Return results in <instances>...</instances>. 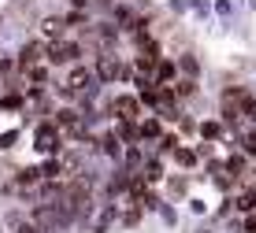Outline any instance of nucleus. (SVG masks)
<instances>
[{"label": "nucleus", "instance_id": "obj_1", "mask_svg": "<svg viewBox=\"0 0 256 233\" xmlns=\"http://www.w3.org/2000/svg\"><path fill=\"white\" fill-rule=\"evenodd\" d=\"M34 148L45 152V156H56L60 148H64V130L56 126V119L52 122H41L38 133H34Z\"/></svg>", "mask_w": 256, "mask_h": 233}, {"label": "nucleus", "instance_id": "obj_2", "mask_svg": "<svg viewBox=\"0 0 256 233\" xmlns=\"http://www.w3.org/2000/svg\"><path fill=\"white\" fill-rule=\"evenodd\" d=\"M112 115H116L119 122H141L145 115H141V96H116L112 100Z\"/></svg>", "mask_w": 256, "mask_h": 233}, {"label": "nucleus", "instance_id": "obj_3", "mask_svg": "<svg viewBox=\"0 0 256 233\" xmlns=\"http://www.w3.org/2000/svg\"><path fill=\"white\" fill-rule=\"evenodd\" d=\"M56 126L64 130V137H74V141H82V137H86V122H82V115L70 111V107L56 111Z\"/></svg>", "mask_w": 256, "mask_h": 233}, {"label": "nucleus", "instance_id": "obj_4", "mask_svg": "<svg viewBox=\"0 0 256 233\" xmlns=\"http://www.w3.org/2000/svg\"><path fill=\"white\" fill-rule=\"evenodd\" d=\"M78 56H82V44L74 41H52L48 44V63H78Z\"/></svg>", "mask_w": 256, "mask_h": 233}, {"label": "nucleus", "instance_id": "obj_5", "mask_svg": "<svg viewBox=\"0 0 256 233\" xmlns=\"http://www.w3.org/2000/svg\"><path fill=\"white\" fill-rule=\"evenodd\" d=\"M122 74H126V70L119 67L116 56H108V52H104V56L96 59V78H100V82H116V78H122Z\"/></svg>", "mask_w": 256, "mask_h": 233}, {"label": "nucleus", "instance_id": "obj_6", "mask_svg": "<svg viewBox=\"0 0 256 233\" xmlns=\"http://www.w3.org/2000/svg\"><path fill=\"white\" fill-rule=\"evenodd\" d=\"M41 56H48V48H45V44H38V41H34V44H26V48L19 52V67H22V70L41 67Z\"/></svg>", "mask_w": 256, "mask_h": 233}, {"label": "nucleus", "instance_id": "obj_7", "mask_svg": "<svg viewBox=\"0 0 256 233\" xmlns=\"http://www.w3.org/2000/svg\"><path fill=\"white\" fill-rule=\"evenodd\" d=\"M197 130H200V141H208V145H212V141H223L226 122H223V119H204Z\"/></svg>", "mask_w": 256, "mask_h": 233}, {"label": "nucleus", "instance_id": "obj_8", "mask_svg": "<svg viewBox=\"0 0 256 233\" xmlns=\"http://www.w3.org/2000/svg\"><path fill=\"white\" fill-rule=\"evenodd\" d=\"M145 141H164L160 115H145V119H141V145H145Z\"/></svg>", "mask_w": 256, "mask_h": 233}, {"label": "nucleus", "instance_id": "obj_9", "mask_svg": "<svg viewBox=\"0 0 256 233\" xmlns=\"http://www.w3.org/2000/svg\"><path fill=\"white\" fill-rule=\"evenodd\" d=\"M223 163H226V170H230V174L238 178V185H242V178L249 174V156H245V152H230Z\"/></svg>", "mask_w": 256, "mask_h": 233}, {"label": "nucleus", "instance_id": "obj_10", "mask_svg": "<svg viewBox=\"0 0 256 233\" xmlns=\"http://www.w3.org/2000/svg\"><path fill=\"white\" fill-rule=\"evenodd\" d=\"M178 70L186 78H200V63H197V56H193V52H182L178 56Z\"/></svg>", "mask_w": 256, "mask_h": 233}, {"label": "nucleus", "instance_id": "obj_11", "mask_svg": "<svg viewBox=\"0 0 256 233\" xmlns=\"http://www.w3.org/2000/svg\"><path fill=\"white\" fill-rule=\"evenodd\" d=\"M238 148H242L249 159H256V126H252V130H242V133H238Z\"/></svg>", "mask_w": 256, "mask_h": 233}, {"label": "nucleus", "instance_id": "obj_12", "mask_svg": "<svg viewBox=\"0 0 256 233\" xmlns=\"http://www.w3.org/2000/svg\"><path fill=\"white\" fill-rule=\"evenodd\" d=\"M141 174H145V182H160V178H164V159L148 156V159H145V167H141Z\"/></svg>", "mask_w": 256, "mask_h": 233}, {"label": "nucleus", "instance_id": "obj_13", "mask_svg": "<svg viewBox=\"0 0 256 233\" xmlns=\"http://www.w3.org/2000/svg\"><path fill=\"white\" fill-rule=\"evenodd\" d=\"M171 156H174V163H178V167H186V170H190V167H197L200 152H193V148H182V145H178V148L171 152Z\"/></svg>", "mask_w": 256, "mask_h": 233}, {"label": "nucleus", "instance_id": "obj_14", "mask_svg": "<svg viewBox=\"0 0 256 233\" xmlns=\"http://www.w3.org/2000/svg\"><path fill=\"white\" fill-rule=\"evenodd\" d=\"M171 89H174V96H193L197 93V78H178Z\"/></svg>", "mask_w": 256, "mask_h": 233}, {"label": "nucleus", "instance_id": "obj_15", "mask_svg": "<svg viewBox=\"0 0 256 233\" xmlns=\"http://www.w3.org/2000/svg\"><path fill=\"white\" fill-rule=\"evenodd\" d=\"M41 178H45V174H41L38 167H26V170H19V185H38Z\"/></svg>", "mask_w": 256, "mask_h": 233}, {"label": "nucleus", "instance_id": "obj_16", "mask_svg": "<svg viewBox=\"0 0 256 233\" xmlns=\"http://www.w3.org/2000/svg\"><path fill=\"white\" fill-rule=\"evenodd\" d=\"M0 107H4V111H19V107H22V96H19V93H8L4 100H0Z\"/></svg>", "mask_w": 256, "mask_h": 233}, {"label": "nucleus", "instance_id": "obj_17", "mask_svg": "<svg viewBox=\"0 0 256 233\" xmlns=\"http://www.w3.org/2000/svg\"><path fill=\"white\" fill-rule=\"evenodd\" d=\"M45 30H48V33H56V37H60V33H64V19H45Z\"/></svg>", "mask_w": 256, "mask_h": 233}, {"label": "nucleus", "instance_id": "obj_18", "mask_svg": "<svg viewBox=\"0 0 256 233\" xmlns=\"http://www.w3.org/2000/svg\"><path fill=\"white\" fill-rule=\"evenodd\" d=\"M242 189H252L256 193V167H249V174L242 178Z\"/></svg>", "mask_w": 256, "mask_h": 233}, {"label": "nucleus", "instance_id": "obj_19", "mask_svg": "<svg viewBox=\"0 0 256 233\" xmlns=\"http://www.w3.org/2000/svg\"><path fill=\"white\" fill-rule=\"evenodd\" d=\"M15 137H19V133H4V137H0V152L12 148V145H15Z\"/></svg>", "mask_w": 256, "mask_h": 233}]
</instances>
